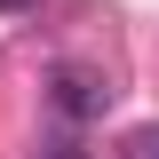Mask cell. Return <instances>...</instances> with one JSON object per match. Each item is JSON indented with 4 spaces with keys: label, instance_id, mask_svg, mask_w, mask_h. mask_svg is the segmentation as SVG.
I'll list each match as a JSON object with an SVG mask.
<instances>
[{
    "label": "cell",
    "instance_id": "1",
    "mask_svg": "<svg viewBox=\"0 0 159 159\" xmlns=\"http://www.w3.org/2000/svg\"><path fill=\"white\" fill-rule=\"evenodd\" d=\"M103 103H111L103 72H88V64H56V111H64V119H103Z\"/></svg>",
    "mask_w": 159,
    "mask_h": 159
},
{
    "label": "cell",
    "instance_id": "2",
    "mask_svg": "<svg viewBox=\"0 0 159 159\" xmlns=\"http://www.w3.org/2000/svg\"><path fill=\"white\" fill-rule=\"evenodd\" d=\"M119 159H159V119H151V127H135V135L119 143Z\"/></svg>",
    "mask_w": 159,
    "mask_h": 159
},
{
    "label": "cell",
    "instance_id": "3",
    "mask_svg": "<svg viewBox=\"0 0 159 159\" xmlns=\"http://www.w3.org/2000/svg\"><path fill=\"white\" fill-rule=\"evenodd\" d=\"M24 8H40V0H0V16H24Z\"/></svg>",
    "mask_w": 159,
    "mask_h": 159
},
{
    "label": "cell",
    "instance_id": "4",
    "mask_svg": "<svg viewBox=\"0 0 159 159\" xmlns=\"http://www.w3.org/2000/svg\"><path fill=\"white\" fill-rule=\"evenodd\" d=\"M56 159H80V151H72V143H64V151H56Z\"/></svg>",
    "mask_w": 159,
    "mask_h": 159
}]
</instances>
